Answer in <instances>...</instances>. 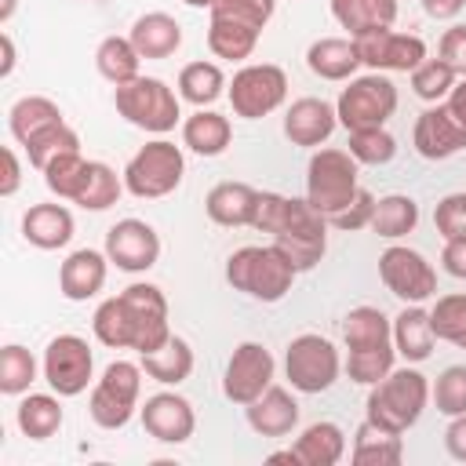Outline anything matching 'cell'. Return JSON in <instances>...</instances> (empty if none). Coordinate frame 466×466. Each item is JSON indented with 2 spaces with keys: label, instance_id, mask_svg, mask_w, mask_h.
<instances>
[{
  "label": "cell",
  "instance_id": "23",
  "mask_svg": "<svg viewBox=\"0 0 466 466\" xmlns=\"http://www.w3.org/2000/svg\"><path fill=\"white\" fill-rule=\"evenodd\" d=\"M244 419L258 437H288L299 426V400L284 386H269L244 408Z\"/></svg>",
  "mask_w": 466,
  "mask_h": 466
},
{
  "label": "cell",
  "instance_id": "10",
  "mask_svg": "<svg viewBox=\"0 0 466 466\" xmlns=\"http://www.w3.org/2000/svg\"><path fill=\"white\" fill-rule=\"evenodd\" d=\"M40 371L58 397H80L95 382V353L80 335H55L44 350Z\"/></svg>",
  "mask_w": 466,
  "mask_h": 466
},
{
  "label": "cell",
  "instance_id": "29",
  "mask_svg": "<svg viewBox=\"0 0 466 466\" xmlns=\"http://www.w3.org/2000/svg\"><path fill=\"white\" fill-rule=\"evenodd\" d=\"M291 451H295L299 466H335L346 455V433H342L339 422L320 419V422H309L299 433V441L291 444Z\"/></svg>",
  "mask_w": 466,
  "mask_h": 466
},
{
  "label": "cell",
  "instance_id": "52",
  "mask_svg": "<svg viewBox=\"0 0 466 466\" xmlns=\"http://www.w3.org/2000/svg\"><path fill=\"white\" fill-rule=\"evenodd\" d=\"M437 58L448 62L459 76H466V25L444 29V36H441V44H437Z\"/></svg>",
  "mask_w": 466,
  "mask_h": 466
},
{
  "label": "cell",
  "instance_id": "19",
  "mask_svg": "<svg viewBox=\"0 0 466 466\" xmlns=\"http://www.w3.org/2000/svg\"><path fill=\"white\" fill-rule=\"evenodd\" d=\"M106 273H109V255L106 251L76 248L58 266V291L69 302H87L106 288Z\"/></svg>",
  "mask_w": 466,
  "mask_h": 466
},
{
  "label": "cell",
  "instance_id": "39",
  "mask_svg": "<svg viewBox=\"0 0 466 466\" xmlns=\"http://www.w3.org/2000/svg\"><path fill=\"white\" fill-rule=\"evenodd\" d=\"M91 331L109 350H131V320H127V309H124L120 295L98 302V309L91 317Z\"/></svg>",
  "mask_w": 466,
  "mask_h": 466
},
{
  "label": "cell",
  "instance_id": "56",
  "mask_svg": "<svg viewBox=\"0 0 466 466\" xmlns=\"http://www.w3.org/2000/svg\"><path fill=\"white\" fill-rule=\"evenodd\" d=\"M466 7V0H422V11L430 18H455Z\"/></svg>",
  "mask_w": 466,
  "mask_h": 466
},
{
  "label": "cell",
  "instance_id": "18",
  "mask_svg": "<svg viewBox=\"0 0 466 466\" xmlns=\"http://www.w3.org/2000/svg\"><path fill=\"white\" fill-rule=\"evenodd\" d=\"M335 127H339L335 106L324 102V98H313V95L295 98V102L288 106V113H284V138H288L291 146L320 149V146L331 138Z\"/></svg>",
  "mask_w": 466,
  "mask_h": 466
},
{
  "label": "cell",
  "instance_id": "35",
  "mask_svg": "<svg viewBox=\"0 0 466 466\" xmlns=\"http://www.w3.org/2000/svg\"><path fill=\"white\" fill-rule=\"evenodd\" d=\"M226 73H222V66H215V62H189V66H182V73H178V98H186L189 106H197V109H208L211 102H218L222 95H226Z\"/></svg>",
  "mask_w": 466,
  "mask_h": 466
},
{
  "label": "cell",
  "instance_id": "34",
  "mask_svg": "<svg viewBox=\"0 0 466 466\" xmlns=\"http://www.w3.org/2000/svg\"><path fill=\"white\" fill-rule=\"evenodd\" d=\"M350 459L357 466H397L404 459V441H400V433H390V430H382V426L364 419L357 426V433H353Z\"/></svg>",
  "mask_w": 466,
  "mask_h": 466
},
{
  "label": "cell",
  "instance_id": "20",
  "mask_svg": "<svg viewBox=\"0 0 466 466\" xmlns=\"http://www.w3.org/2000/svg\"><path fill=\"white\" fill-rule=\"evenodd\" d=\"M306 66L313 76L331 80V84H346L357 76L360 69V55L353 36H320L306 47Z\"/></svg>",
  "mask_w": 466,
  "mask_h": 466
},
{
  "label": "cell",
  "instance_id": "55",
  "mask_svg": "<svg viewBox=\"0 0 466 466\" xmlns=\"http://www.w3.org/2000/svg\"><path fill=\"white\" fill-rule=\"evenodd\" d=\"M444 448L455 462H466V415H455L444 430Z\"/></svg>",
  "mask_w": 466,
  "mask_h": 466
},
{
  "label": "cell",
  "instance_id": "30",
  "mask_svg": "<svg viewBox=\"0 0 466 466\" xmlns=\"http://www.w3.org/2000/svg\"><path fill=\"white\" fill-rule=\"evenodd\" d=\"M262 29L248 25V22H237L229 15H218L211 11V22H208V47L215 58H226V62H244L255 44H258Z\"/></svg>",
  "mask_w": 466,
  "mask_h": 466
},
{
  "label": "cell",
  "instance_id": "11",
  "mask_svg": "<svg viewBox=\"0 0 466 466\" xmlns=\"http://www.w3.org/2000/svg\"><path fill=\"white\" fill-rule=\"evenodd\" d=\"M120 302L127 309V320H131V350L142 357V353H153L160 350L167 339H171V320H167V299L157 284H146V280H135L120 291Z\"/></svg>",
  "mask_w": 466,
  "mask_h": 466
},
{
  "label": "cell",
  "instance_id": "24",
  "mask_svg": "<svg viewBox=\"0 0 466 466\" xmlns=\"http://www.w3.org/2000/svg\"><path fill=\"white\" fill-rule=\"evenodd\" d=\"M66 124L58 102H51L47 95H22L11 109H7V127H11V138L25 149L33 138L47 135L51 127Z\"/></svg>",
  "mask_w": 466,
  "mask_h": 466
},
{
  "label": "cell",
  "instance_id": "14",
  "mask_svg": "<svg viewBox=\"0 0 466 466\" xmlns=\"http://www.w3.org/2000/svg\"><path fill=\"white\" fill-rule=\"evenodd\" d=\"M411 146L422 160H448L455 153L466 149V113L459 106L433 102L430 109L419 113L415 127H411Z\"/></svg>",
  "mask_w": 466,
  "mask_h": 466
},
{
  "label": "cell",
  "instance_id": "36",
  "mask_svg": "<svg viewBox=\"0 0 466 466\" xmlns=\"http://www.w3.org/2000/svg\"><path fill=\"white\" fill-rule=\"evenodd\" d=\"M138 62H142V55L135 51L131 36H106V40L95 47V69H98L113 87L135 80V76H138Z\"/></svg>",
  "mask_w": 466,
  "mask_h": 466
},
{
  "label": "cell",
  "instance_id": "54",
  "mask_svg": "<svg viewBox=\"0 0 466 466\" xmlns=\"http://www.w3.org/2000/svg\"><path fill=\"white\" fill-rule=\"evenodd\" d=\"M4 178H0V197H15L18 186H22V164H18V153L11 146H4Z\"/></svg>",
  "mask_w": 466,
  "mask_h": 466
},
{
  "label": "cell",
  "instance_id": "42",
  "mask_svg": "<svg viewBox=\"0 0 466 466\" xmlns=\"http://www.w3.org/2000/svg\"><path fill=\"white\" fill-rule=\"evenodd\" d=\"M87 164L91 160H84V153L76 149V153H62V157H55L40 175H44V186L58 197V200H76V193H80V186H84V178H87Z\"/></svg>",
  "mask_w": 466,
  "mask_h": 466
},
{
  "label": "cell",
  "instance_id": "37",
  "mask_svg": "<svg viewBox=\"0 0 466 466\" xmlns=\"http://www.w3.org/2000/svg\"><path fill=\"white\" fill-rule=\"evenodd\" d=\"M419 226V204L404 193H390L379 197L375 215H371V233L386 237V240H400Z\"/></svg>",
  "mask_w": 466,
  "mask_h": 466
},
{
  "label": "cell",
  "instance_id": "8",
  "mask_svg": "<svg viewBox=\"0 0 466 466\" xmlns=\"http://www.w3.org/2000/svg\"><path fill=\"white\" fill-rule=\"evenodd\" d=\"M339 371H342V360H339L335 342L317 331L295 335L284 350V375H288L291 390H299V393L331 390L339 382Z\"/></svg>",
  "mask_w": 466,
  "mask_h": 466
},
{
  "label": "cell",
  "instance_id": "7",
  "mask_svg": "<svg viewBox=\"0 0 466 466\" xmlns=\"http://www.w3.org/2000/svg\"><path fill=\"white\" fill-rule=\"evenodd\" d=\"M273 244L295 262L299 273H309L328 251V218L306 197H288V211L273 233Z\"/></svg>",
  "mask_w": 466,
  "mask_h": 466
},
{
  "label": "cell",
  "instance_id": "6",
  "mask_svg": "<svg viewBox=\"0 0 466 466\" xmlns=\"http://www.w3.org/2000/svg\"><path fill=\"white\" fill-rule=\"evenodd\" d=\"M339 124L346 131L357 127H386V120L397 113V84L386 73H364L346 80L335 102Z\"/></svg>",
  "mask_w": 466,
  "mask_h": 466
},
{
  "label": "cell",
  "instance_id": "2",
  "mask_svg": "<svg viewBox=\"0 0 466 466\" xmlns=\"http://www.w3.org/2000/svg\"><path fill=\"white\" fill-rule=\"evenodd\" d=\"M430 404V382L419 368H393L386 379L368 386L364 400V419L390 430V433H408Z\"/></svg>",
  "mask_w": 466,
  "mask_h": 466
},
{
  "label": "cell",
  "instance_id": "43",
  "mask_svg": "<svg viewBox=\"0 0 466 466\" xmlns=\"http://www.w3.org/2000/svg\"><path fill=\"white\" fill-rule=\"evenodd\" d=\"M430 324L441 342L466 350V295H441L430 309Z\"/></svg>",
  "mask_w": 466,
  "mask_h": 466
},
{
  "label": "cell",
  "instance_id": "15",
  "mask_svg": "<svg viewBox=\"0 0 466 466\" xmlns=\"http://www.w3.org/2000/svg\"><path fill=\"white\" fill-rule=\"evenodd\" d=\"M360 66L371 73H411L415 66L426 62V40L415 33H397V29H371L353 36Z\"/></svg>",
  "mask_w": 466,
  "mask_h": 466
},
{
  "label": "cell",
  "instance_id": "41",
  "mask_svg": "<svg viewBox=\"0 0 466 466\" xmlns=\"http://www.w3.org/2000/svg\"><path fill=\"white\" fill-rule=\"evenodd\" d=\"M346 149L357 164H368V167H382L397 157V138L386 131V127H357V131H346Z\"/></svg>",
  "mask_w": 466,
  "mask_h": 466
},
{
  "label": "cell",
  "instance_id": "22",
  "mask_svg": "<svg viewBox=\"0 0 466 466\" xmlns=\"http://www.w3.org/2000/svg\"><path fill=\"white\" fill-rule=\"evenodd\" d=\"M342 342L350 353H386L393 346V320L375 306H357L342 320Z\"/></svg>",
  "mask_w": 466,
  "mask_h": 466
},
{
  "label": "cell",
  "instance_id": "17",
  "mask_svg": "<svg viewBox=\"0 0 466 466\" xmlns=\"http://www.w3.org/2000/svg\"><path fill=\"white\" fill-rule=\"evenodd\" d=\"M138 419H142V430L160 444H186L197 430L193 404L182 393H171V390H160V393L146 397V404L138 408Z\"/></svg>",
  "mask_w": 466,
  "mask_h": 466
},
{
  "label": "cell",
  "instance_id": "28",
  "mask_svg": "<svg viewBox=\"0 0 466 466\" xmlns=\"http://www.w3.org/2000/svg\"><path fill=\"white\" fill-rule=\"evenodd\" d=\"M229 142H233V124L215 109H197L182 120V146L193 149L197 157H222Z\"/></svg>",
  "mask_w": 466,
  "mask_h": 466
},
{
  "label": "cell",
  "instance_id": "44",
  "mask_svg": "<svg viewBox=\"0 0 466 466\" xmlns=\"http://www.w3.org/2000/svg\"><path fill=\"white\" fill-rule=\"evenodd\" d=\"M455 80H459V73L441 58H426L422 66L411 69V91L422 102H444L448 91L455 87Z\"/></svg>",
  "mask_w": 466,
  "mask_h": 466
},
{
  "label": "cell",
  "instance_id": "51",
  "mask_svg": "<svg viewBox=\"0 0 466 466\" xmlns=\"http://www.w3.org/2000/svg\"><path fill=\"white\" fill-rule=\"evenodd\" d=\"M284 211H288V197L284 193H273V189H258V204H255V218H251V229L258 233H277L280 222H284Z\"/></svg>",
  "mask_w": 466,
  "mask_h": 466
},
{
  "label": "cell",
  "instance_id": "58",
  "mask_svg": "<svg viewBox=\"0 0 466 466\" xmlns=\"http://www.w3.org/2000/svg\"><path fill=\"white\" fill-rule=\"evenodd\" d=\"M448 102H451V106H459V109L466 113V76H459V80H455V87L448 91Z\"/></svg>",
  "mask_w": 466,
  "mask_h": 466
},
{
  "label": "cell",
  "instance_id": "47",
  "mask_svg": "<svg viewBox=\"0 0 466 466\" xmlns=\"http://www.w3.org/2000/svg\"><path fill=\"white\" fill-rule=\"evenodd\" d=\"M393 360H397V350H386V353H350L346 357V375L357 386H375L379 379H386L393 371Z\"/></svg>",
  "mask_w": 466,
  "mask_h": 466
},
{
  "label": "cell",
  "instance_id": "32",
  "mask_svg": "<svg viewBox=\"0 0 466 466\" xmlns=\"http://www.w3.org/2000/svg\"><path fill=\"white\" fill-rule=\"evenodd\" d=\"M62 419H66V411H62V400L55 390L51 393H25L15 408V422L29 441L55 437L62 430Z\"/></svg>",
  "mask_w": 466,
  "mask_h": 466
},
{
  "label": "cell",
  "instance_id": "33",
  "mask_svg": "<svg viewBox=\"0 0 466 466\" xmlns=\"http://www.w3.org/2000/svg\"><path fill=\"white\" fill-rule=\"evenodd\" d=\"M335 22L350 33H371V29H386L397 22V0H328Z\"/></svg>",
  "mask_w": 466,
  "mask_h": 466
},
{
  "label": "cell",
  "instance_id": "59",
  "mask_svg": "<svg viewBox=\"0 0 466 466\" xmlns=\"http://www.w3.org/2000/svg\"><path fill=\"white\" fill-rule=\"evenodd\" d=\"M15 7H18V0H4V4H0V22H11Z\"/></svg>",
  "mask_w": 466,
  "mask_h": 466
},
{
  "label": "cell",
  "instance_id": "1",
  "mask_svg": "<svg viewBox=\"0 0 466 466\" xmlns=\"http://www.w3.org/2000/svg\"><path fill=\"white\" fill-rule=\"evenodd\" d=\"M299 269L277 244H244L226 258V284L258 302H280Z\"/></svg>",
  "mask_w": 466,
  "mask_h": 466
},
{
  "label": "cell",
  "instance_id": "38",
  "mask_svg": "<svg viewBox=\"0 0 466 466\" xmlns=\"http://www.w3.org/2000/svg\"><path fill=\"white\" fill-rule=\"evenodd\" d=\"M120 193H124V175H116L102 160H91L87 164V178H84V186H80L73 204H80L84 211H106V208H113L120 200Z\"/></svg>",
  "mask_w": 466,
  "mask_h": 466
},
{
  "label": "cell",
  "instance_id": "53",
  "mask_svg": "<svg viewBox=\"0 0 466 466\" xmlns=\"http://www.w3.org/2000/svg\"><path fill=\"white\" fill-rule=\"evenodd\" d=\"M441 269L455 280H466V237H455V240H444V251H441Z\"/></svg>",
  "mask_w": 466,
  "mask_h": 466
},
{
  "label": "cell",
  "instance_id": "25",
  "mask_svg": "<svg viewBox=\"0 0 466 466\" xmlns=\"http://www.w3.org/2000/svg\"><path fill=\"white\" fill-rule=\"evenodd\" d=\"M433 324H430V309H422V302H404V309L393 317V346L397 357H404L408 364H422L433 353Z\"/></svg>",
  "mask_w": 466,
  "mask_h": 466
},
{
  "label": "cell",
  "instance_id": "26",
  "mask_svg": "<svg viewBox=\"0 0 466 466\" xmlns=\"http://www.w3.org/2000/svg\"><path fill=\"white\" fill-rule=\"evenodd\" d=\"M255 204H258V189L255 186H248V182H218L208 193L204 211H208V218L215 226L237 229V226H251Z\"/></svg>",
  "mask_w": 466,
  "mask_h": 466
},
{
  "label": "cell",
  "instance_id": "12",
  "mask_svg": "<svg viewBox=\"0 0 466 466\" xmlns=\"http://www.w3.org/2000/svg\"><path fill=\"white\" fill-rule=\"evenodd\" d=\"M379 280L400 302H430L437 295V269L426 262L422 251L404 244H390L379 255Z\"/></svg>",
  "mask_w": 466,
  "mask_h": 466
},
{
  "label": "cell",
  "instance_id": "49",
  "mask_svg": "<svg viewBox=\"0 0 466 466\" xmlns=\"http://www.w3.org/2000/svg\"><path fill=\"white\" fill-rule=\"evenodd\" d=\"M433 226H437V233H441L444 240L466 237V193H448L444 200H437Z\"/></svg>",
  "mask_w": 466,
  "mask_h": 466
},
{
  "label": "cell",
  "instance_id": "3",
  "mask_svg": "<svg viewBox=\"0 0 466 466\" xmlns=\"http://www.w3.org/2000/svg\"><path fill=\"white\" fill-rule=\"evenodd\" d=\"M113 106L116 113L131 124V127H142L149 135H167L175 131V124L182 120V109H178V95L175 87H167L160 76H135L120 87H113Z\"/></svg>",
  "mask_w": 466,
  "mask_h": 466
},
{
  "label": "cell",
  "instance_id": "16",
  "mask_svg": "<svg viewBox=\"0 0 466 466\" xmlns=\"http://www.w3.org/2000/svg\"><path fill=\"white\" fill-rule=\"evenodd\" d=\"M106 255L124 273H146L160 258V237L142 218H120L106 233Z\"/></svg>",
  "mask_w": 466,
  "mask_h": 466
},
{
  "label": "cell",
  "instance_id": "57",
  "mask_svg": "<svg viewBox=\"0 0 466 466\" xmlns=\"http://www.w3.org/2000/svg\"><path fill=\"white\" fill-rule=\"evenodd\" d=\"M0 44H4V62H0V76H11V69H15V40H11V33H0Z\"/></svg>",
  "mask_w": 466,
  "mask_h": 466
},
{
  "label": "cell",
  "instance_id": "60",
  "mask_svg": "<svg viewBox=\"0 0 466 466\" xmlns=\"http://www.w3.org/2000/svg\"><path fill=\"white\" fill-rule=\"evenodd\" d=\"M182 4H189V7H208V11H211L218 0H182Z\"/></svg>",
  "mask_w": 466,
  "mask_h": 466
},
{
  "label": "cell",
  "instance_id": "45",
  "mask_svg": "<svg viewBox=\"0 0 466 466\" xmlns=\"http://www.w3.org/2000/svg\"><path fill=\"white\" fill-rule=\"evenodd\" d=\"M430 397L437 404L441 415L455 419V415H466V364H451L437 375V382L430 386Z\"/></svg>",
  "mask_w": 466,
  "mask_h": 466
},
{
  "label": "cell",
  "instance_id": "27",
  "mask_svg": "<svg viewBox=\"0 0 466 466\" xmlns=\"http://www.w3.org/2000/svg\"><path fill=\"white\" fill-rule=\"evenodd\" d=\"M131 44L142 58H171L182 47V25L164 11H146L131 22Z\"/></svg>",
  "mask_w": 466,
  "mask_h": 466
},
{
  "label": "cell",
  "instance_id": "9",
  "mask_svg": "<svg viewBox=\"0 0 466 466\" xmlns=\"http://www.w3.org/2000/svg\"><path fill=\"white\" fill-rule=\"evenodd\" d=\"M226 95H229V106H233L237 116L262 120V116H269L273 109L284 106V98H288V73L280 66H273V62H251V66L233 73Z\"/></svg>",
  "mask_w": 466,
  "mask_h": 466
},
{
  "label": "cell",
  "instance_id": "21",
  "mask_svg": "<svg viewBox=\"0 0 466 466\" xmlns=\"http://www.w3.org/2000/svg\"><path fill=\"white\" fill-rule=\"evenodd\" d=\"M73 211L66 204H33L22 215V237L25 244L40 248V251H58L73 240Z\"/></svg>",
  "mask_w": 466,
  "mask_h": 466
},
{
  "label": "cell",
  "instance_id": "40",
  "mask_svg": "<svg viewBox=\"0 0 466 466\" xmlns=\"http://www.w3.org/2000/svg\"><path fill=\"white\" fill-rule=\"evenodd\" d=\"M33 382H36V357L25 346L7 342L0 350V393L22 397V393H29Z\"/></svg>",
  "mask_w": 466,
  "mask_h": 466
},
{
  "label": "cell",
  "instance_id": "31",
  "mask_svg": "<svg viewBox=\"0 0 466 466\" xmlns=\"http://www.w3.org/2000/svg\"><path fill=\"white\" fill-rule=\"evenodd\" d=\"M138 364H142V371H146L153 382H160V386H178V382H186V379L193 375V346H189L182 335L171 331V339H167L160 350L142 353Z\"/></svg>",
  "mask_w": 466,
  "mask_h": 466
},
{
  "label": "cell",
  "instance_id": "50",
  "mask_svg": "<svg viewBox=\"0 0 466 466\" xmlns=\"http://www.w3.org/2000/svg\"><path fill=\"white\" fill-rule=\"evenodd\" d=\"M211 11L229 15V18H237V22H248V25H255V29H266V22H269L273 11H277V0H218Z\"/></svg>",
  "mask_w": 466,
  "mask_h": 466
},
{
  "label": "cell",
  "instance_id": "48",
  "mask_svg": "<svg viewBox=\"0 0 466 466\" xmlns=\"http://www.w3.org/2000/svg\"><path fill=\"white\" fill-rule=\"evenodd\" d=\"M375 193L371 189H357V197L339 211V215H331L328 218V226H335V229H342V233H357V229H364V226H371V215H375Z\"/></svg>",
  "mask_w": 466,
  "mask_h": 466
},
{
  "label": "cell",
  "instance_id": "13",
  "mask_svg": "<svg viewBox=\"0 0 466 466\" xmlns=\"http://www.w3.org/2000/svg\"><path fill=\"white\" fill-rule=\"evenodd\" d=\"M273 371H277V360L262 342H240L229 353L226 371H222V397L229 404L248 408L273 386Z\"/></svg>",
  "mask_w": 466,
  "mask_h": 466
},
{
  "label": "cell",
  "instance_id": "4",
  "mask_svg": "<svg viewBox=\"0 0 466 466\" xmlns=\"http://www.w3.org/2000/svg\"><path fill=\"white\" fill-rule=\"evenodd\" d=\"M360 182H357V160L350 157V149H313L309 164H306V200L324 215H339L353 197H357Z\"/></svg>",
  "mask_w": 466,
  "mask_h": 466
},
{
  "label": "cell",
  "instance_id": "46",
  "mask_svg": "<svg viewBox=\"0 0 466 466\" xmlns=\"http://www.w3.org/2000/svg\"><path fill=\"white\" fill-rule=\"evenodd\" d=\"M76 149H80V135H76L69 124H58V127H51L47 135L33 138V142L25 146V157H29V164H33L36 171H44L55 157H62V153H76Z\"/></svg>",
  "mask_w": 466,
  "mask_h": 466
},
{
  "label": "cell",
  "instance_id": "5",
  "mask_svg": "<svg viewBox=\"0 0 466 466\" xmlns=\"http://www.w3.org/2000/svg\"><path fill=\"white\" fill-rule=\"evenodd\" d=\"M186 175V157L175 142L153 138L146 142L124 167V189L138 200H160L182 186Z\"/></svg>",
  "mask_w": 466,
  "mask_h": 466
}]
</instances>
